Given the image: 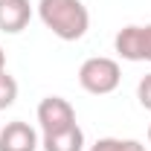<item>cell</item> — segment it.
I'll use <instances>...</instances> for the list:
<instances>
[{
	"label": "cell",
	"mask_w": 151,
	"mask_h": 151,
	"mask_svg": "<svg viewBox=\"0 0 151 151\" xmlns=\"http://www.w3.org/2000/svg\"><path fill=\"white\" fill-rule=\"evenodd\" d=\"M38 18L61 41H81L90 29V12L81 0H38Z\"/></svg>",
	"instance_id": "cell-1"
},
{
	"label": "cell",
	"mask_w": 151,
	"mask_h": 151,
	"mask_svg": "<svg viewBox=\"0 0 151 151\" xmlns=\"http://www.w3.org/2000/svg\"><path fill=\"white\" fill-rule=\"evenodd\" d=\"M122 81V70L119 61H113L108 55H93L87 61H81L78 67V84L93 96H108L119 87Z\"/></svg>",
	"instance_id": "cell-2"
},
{
	"label": "cell",
	"mask_w": 151,
	"mask_h": 151,
	"mask_svg": "<svg viewBox=\"0 0 151 151\" xmlns=\"http://www.w3.org/2000/svg\"><path fill=\"white\" fill-rule=\"evenodd\" d=\"M38 125L44 134H58L78 125L76 122V111L73 105L64 99V96H47L38 102Z\"/></svg>",
	"instance_id": "cell-3"
},
{
	"label": "cell",
	"mask_w": 151,
	"mask_h": 151,
	"mask_svg": "<svg viewBox=\"0 0 151 151\" xmlns=\"http://www.w3.org/2000/svg\"><path fill=\"white\" fill-rule=\"evenodd\" d=\"M113 47L125 61H151V23L119 29L113 38Z\"/></svg>",
	"instance_id": "cell-4"
},
{
	"label": "cell",
	"mask_w": 151,
	"mask_h": 151,
	"mask_svg": "<svg viewBox=\"0 0 151 151\" xmlns=\"http://www.w3.org/2000/svg\"><path fill=\"white\" fill-rule=\"evenodd\" d=\"M38 131L29 122H6L0 128V151H38Z\"/></svg>",
	"instance_id": "cell-5"
},
{
	"label": "cell",
	"mask_w": 151,
	"mask_h": 151,
	"mask_svg": "<svg viewBox=\"0 0 151 151\" xmlns=\"http://www.w3.org/2000/svg\"><path fill=\"white\" fill-rule=\"evenodd\" d=\"M32 20V3L29 0H0V32L18 35Z\"/></svg>",
	"instance_id": "cell-6"
},
{
	"label": "cell",
	"mask_w": 151,
	"mask_h": 151,
	"mask_svg": "<svg viewBox=\"0 0 151 151\" xmlns=\"http://www.w3.org/2000/svg\"><path fill=\"white\" fill-rule=\"evenodd\" d=\"M41 145H44V151H84V131L73 125L58 134H44Z\"/></svg>",
	"instance_id": "cell-7"
},
{
	"label": "cell",
	"mask_w": 151,
	"mask_h": 151,
	"mask_svg": "<svg viewBox=\"0 0 151 151\" xmlns=\"http://www.w3.org/2000/svg\"><path fill=\"white\" fill-rule=\"evenodd\" d=\"M90 151H145L139 139H119V137H102L96 139Z\"/></svg>",
	"instance_id": "cell-8"
},
{
	"label": "cell",
	"mask_w": 151,
	"mask_h": 151,
	"mask_svg": "<svg viewBox=\"0 0 151 151\" xmlns=\"http://www.w3.org/2000/svg\"><path fill=\"white\" fill-rule=\"evenodd\" d=\"M15 99H18V81H15V76H9L6 70H0V111L12 108Z\"/></svg>",
	"instance_id": "cell-9"
},
{
	"label": "cell",
	"mask_w": 151,
	"mask_h": 151,
	"mask_svg": "<svg viewBox=\"0 0 151 151\" xmlns=\"http://www.w3.org/2000/svg\"><path fill=\"white\" fill-rule=\"evenodd\" d=\"M137 99H139V105H142L145 111H151V73L139 78V84H137Z\"/></svg>",
	"instance_id": "cell-10"
},
{
	"label": "cell",
	"mask_w": 151,
	"mask_h": 151,
	"mask_svg": "<svg viewBox=\"0 0 151 151\" xmlns=\"http://www.w3.org/2000/svg\"><path fill=\"white\" fill-rule=\"evenodd\" d=\"M0 70H6V52H3V47H0Z\"/></svg>",
	"instance_id": "cell-11"
},
{
	"label": "cell",
	"mask_w": 151,
	"mask_h": 151,
	"mask_svg": "<svg viewBox=\"0 0 151 151\" xmlns=\"http://www.w3.org/2000/svg\"><path fill=\"white\" fill-rule=\"evenodd\" d=\"M148 142H151V125H148Z\"/></svg>",
	"instance_id": "cell-12"
}]
</instances>
